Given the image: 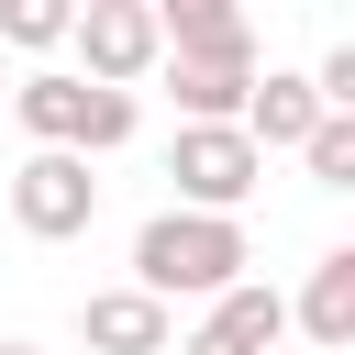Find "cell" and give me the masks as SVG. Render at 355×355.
Segmentation results:
<instances>
[{
  "mask_svg": "<svg viewBox=\"0 0 355 355\" xmlns=\"http://www.w3.org/2000/svg\"><path fill=\"white\" fill-rule=\"evenodd\" d=\"M255 255H244V222L233 211H155L144 233H133V288H155V300H211V288H233Z\"/></svg>",
  "mask_w": 355,
  "mask_h": 355,
  "instance_id": "cell-1",
  "label": "cell"
},
{
  "mask_svg": "<svg viewBox=\"0 0 355 355\" xmlns=\"http://www.w3.org/2000/svg\"><path fill=\"white\" fill-rule=\"evenodd\" d=\"M11 111H22V133H33V144H78V122H89V78H67V67L11 78Z\"/></svg>",
  "mask_w": 355,
  "mask_h": 355,
  "instance_id": "cell-10",
  "label": "cell"
},
{
  "mask_svg": "<svg viewBox=\"0 0 355 355\" xmlns=\"http://www.w3.org/2000/svg\"><path fill=\"white\" fill-rule=\"evenodd\" d=\"M0 100H11V67H0Z\"/></svg>",
  "mask_w": 355,
  "mask_h": 355,
  "instance_id": "cell-16",
  "label": "cell"
},
{
  "mask_svg": "<svg viewBox=\"0 0 355 355\" xmlns=\"http://www.w3.org/2000/svg\"><path fill=\"white\" fill-rule=\"evenodd\" d=\"M300 166H311L322 189H355V111H322V122L300 133Z\"/></svg>",
  "mask_w": 355,
  "mask_h": 355,
  "instance_id": "cell-12",
  "label": "cell"
},
{
  "mask_svg": "<svg viewBox=\"0 0 355 355\" xmlns=\"http://www.w3.org/2000/svg\"><path fill=\"white\" fill-rule=\"evenodd\" d=\"M0 355H33V344H0Z\"/></svg>",
  "mask_w": 355,
  "mask_h": 355,
  "instance_id": "cell-15",
  "label": "cell"
},
{
  "mask_svg": "<svg viewBox=\"0 0 355 355\" xmlns=\"http://www.w3.org/2000/svg\"><path fill=\"white\" fill-rule=\"evenodd\" d=\"M67 44H78V55H89V78H111V89L155 78V55H166V33H155V11H144V0H78Z\"/></svg>",
  "mask_w": 355,
  "mask_h": 355,
  "instance_id": "cell-4",
  "label": "cell"
},
{
  "mask_svg": "<svg viewBox=\"0 0 355 355\" xmlns=\"http://www.w3.org/2000/svg\"><path fill=\"white\" fill-rule=\"evenodd\" d=\"M67 22H78V0H0V44H22V55L67 44Z\"/></svg>",
  "mask_w": 355,
  "mask_h": 355,
  "instance_id": "cell-13",
  "label": "cell"
},
{
  "mask_svg": "<svg viewBox=\"0 0 355 355\" xmlns=\"http://www.w3.org/2000/svg\"><path fill=\"white\" fill-rule=\"evenodd\" d=\"M166 178H178V200H189V211H244V200H255V178H266V155H255V133H244V122H178Z\"/></svg>",
  "mask_w": 355,
  "mask_h": 355,
  "instance_id": "cell-2",
  "label": "cell"
},
{
  "mask_svg": "<svg viewBox=\"0 0 355 355\" xmlns=\"http://www.w3.org/2000/svg\"><path fill=\"white\" fill-rule=\"evenodd\" d=\"M11 222H22L33 244L89 233V222H100V178H89V155H78V144H33V155L11 166Z\"/></svg>",
  "mask_w": 355,
  "mask_h": 355,
  "instance_id": "cell-3",
  "label": "cell"
},
{
  "mask_svg": "<svg viewBox=\"0 0 355 355\" xmlns=\"http://www.w3.org/2000/svg\"><path fill=\"white\" fill-rule=\"evenodd\" d=\"M78 344L89 355H166L178 344V300H155V288H89L78 300Z\"/></svg>",
  "mask_w": 355,
  "mask_h": 355,
  "instance_id": "cell-5",
  "label": "cell"
},
{
  "mask_svg": "<svg viewBox=\"0 0 355 355\" xmlns=\"http://www.w3.org/2000/svg\"><path fill=\"white\" fill-rule=\"evenodd\" d=\"M111 144H133V89L89 78V122H78V155H111Z\"/></svg>",
  "mask_w": 355,
  "mask_h": 355,
  "instance_id": "cell-14",
  "label": "cell"
},
{
  "mask_svg": "<svg viewBox=\"0 0 355 355\" xmlns=\"http://www.w3.org/2000/svg\"><path fill=\"white\" fill-rule=\"evenodd\" d=\"M244 133H255V155H277V144H300L311 122H322V89L311 78H288V67H255V89H244V111H233Z\"/></svg>",
  "mask_w": 355,
  "mask_h": 355,
  "instance_id": "cell-8",
  "label": "cell"
},
{
  "mask_svg": "<svg viewBox=\"0 0 355 355\" xmlns=\"http://www.w3.org/2000/svg\"><path fill=\"white\" fill-rule=\"evenodd\" d=\"M144 11H155L166 55H211V44H255V22H244L233 0H144Z\"/></svg>",
  "mask_w": 355,
  "mask_h": 355,
  "instance_id": "cell-11",
  "label": "cell"
},
{
  "mask_svg": "<svg viewBox=\"0 0 355 355\" xmlns=\"http://www.w3.org/2000/svg\"><path fill=\"white\" fill-rule=\"evenodd\" d=\"M288 322H300L322 355H344V344H355V244H333V255L311 266V288H300V311H288Z\"/></svg>",
  "mask_w": 355,
  "mask_h": 355,
  "instance_id": "cell-9",
  "label": "cell"
},
{
  "mask_svg": "<svg viewBox=\"0 0 355 355\" xmlns=\"http://www.w3.org/2000/svg\"><path fill=\"white\" fill-rule=\"evenodd\" d=\"M277 333H288V300L266 277H233V288H211V311L178 355H277Z\"/></svg>",
  "mask_w": 355,
  "mask_h": 355,
  "instance_id": "cell-6",
  "label": "cell"
},
{
  "mask_svg": "<svg viewBox=\"0 0 355 355\" xmlns=\"http://www.w3.org/2000/svg\"><path fill=\"white\" fill-rule=\"evenodd\" d=\"M155 78H166L178 122H233V111H244V89H255V44H211V55H155Z\"/></svg>",
  "mask_w": 355,
  "mask_h": 355,
  "instance_id": "cell-7",
  "label": "cell"
}]
</instances>
